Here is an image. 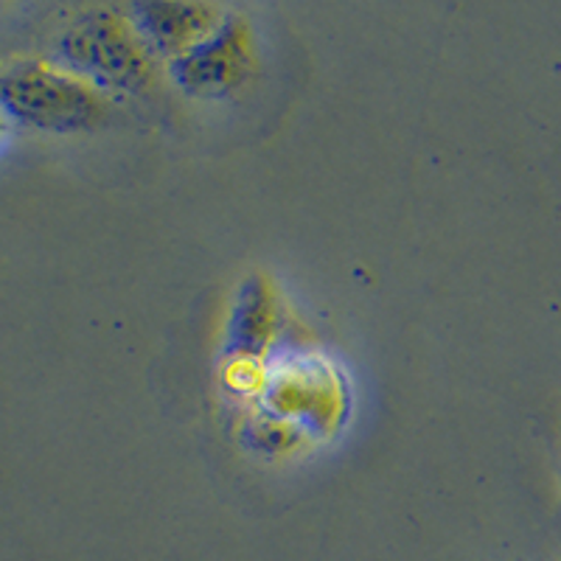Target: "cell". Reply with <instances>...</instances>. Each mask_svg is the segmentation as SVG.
Returning <instances> with one entry per match:
<instances>
[{
	"mask_svg": "<svg viewBox=\"0 0 561 561\" xmlns=\"http://www.w3.org/2000/svg\"><path fill=\"white\" fill-rule=\"evenodd\" d=\"M0 107L26 127L73 135L102 127L113 99L62 62L28 59L0 73Z\"/></svg>",
	"mask_w": 561,
	"mask_h": 561,
	"instance_id": "6da1fadb",
	"label": "cell"
},
{
	"mask_svg": "<svg viewBox=\"0 0 561 561\" xmlns=\"http://www.w3.org/2000/svg\"><path fill=\"white\" fill-rule=\"evenodd\" d=\"M59 62L96 84L110 99L140 93L154 82V59L133 20L115 9L79 18L59 39Z\"/></svg>",
	"mask_w": 561,
	"mask_h": 561,
	"instance_id": "7a4b0ae2",
	"label": "cell"
},
{
	"mask_svg": "<svg viewBox=\"0 0 561 561\" xmlns=\"http://www.w3.org/2000/svg\"><path fill=\"white\" fill-rule=\"evenodd\" d=\"M270 415L298 421L300 430H337L345 390L337 368L320 357H287L259 379Z\"/></svg>",
	"mask_w": 561,
	"mask_h": 561,
	"instance_id": "3957f363",
	"label": "cell"
},
{
	"mask_svg": "<svg viewBox=\"0 0 561 561\" xmlns=\"http://www.w3.org/2000/svg\"><path fill=\"white\" fill-rule=\"evenodd\" d=\"M255 59L253 28L244 18L228 14L205 43L169 62V73L188 96L228 99L253 79Z\"/></svg>",
	"mask_w": 561,
	"mask_h": 561,
	"instance_id": "277c9868",
	"label": "cell"
},
{
	"mask_svg": "<svg viewBox=\"0 0 561 561\" xmlns=\"http://www.w3.org/2000/svg\"><path fill=\"white\" fill-rule=\"evenodd\" d=\"M228 12L210 3H140L133 7V26L152 54L169 62L194 51L225 23Z\"/></svg>",
	"mask_w": 561,
	"mask_h": 561,
	"instance_id": "5b68a950",
	"label": "cell"
},
{
	"mask_svg": "<svg viewBox=\"0 0 561 561\" xmlns=\"http://www.w3.org/2000/svg\"><path fill=\"white\" fill-rule=\"evenodd\" d=\"M278 334V298L262 275H250L242 284L228 320V354L237 368H250L267 357Z\"/></svg>",
	"mask_w": 561,
	"mask_h": 561,
	"instance_id": "8992f818",
	"label": "cell"
},
{
	"mask_svg": "<svg viewBox=\"0 0 561 561\" xmlns=\"http://www.w3.org/2000/svg\"><path fill=\"white\" fill-rule=\"evenodd\" d=\"M9 122H12V118H9V115H7V110L0 107V140L7 138V133H9Z\"/></svg>",
	"mask_w": 561,
	"mask_h": 561,
	"instance_id": "52a82bcc",
	"label": "cell"
}]
</instances>
